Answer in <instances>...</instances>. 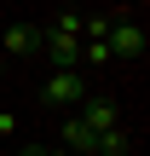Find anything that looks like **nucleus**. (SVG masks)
Segmentation results:
<instances>
[{"instance_id": "nucleus-1", "label": "nucleus", "mask_w": 150, "mask_h": 156, "mask_svg": "<svg viewBox=\"0 0 150 156\" xmlns=\"http://www.w3.org/2000/svg\"><path fill=\"white\" fill-rule=\"evenodd\" d=\"M81 98H87V81H81L75 64H64V69L40 87V104H46V110H69V104H81Z\"/></svg>"}, {"instance_id": "nucleus-2", "label": "nucleus", "mask_w": 150, "mask_h": 156, "mask_svg": "<svg viewBox=\"0 0 150 156\" xmlns=\"http://www.w3.org/2000/svg\"><path fill=\"white\" fill-rule=\"evenodd\" d=\"M110 52H116V58H145L150 52L145 23H110Z\"/></svg>"}, {"instance_id": "nucleus-3", "label": "nucleus", "mask_w": 150, "mask_h": 156, "mask_svg": "<svg viewBox=\"0 0 150 156\" xmlns=\"http://www.w3.org/2000/svg\"><path fill=\"white\" fill-rule=\"evenodd\" d=\"M35 52H46V58H52L58 69H64V64H81V35H64V29H46Z\"/></svg>"}, {"instance_id": "nucleus-4", "label": "nucleus", "mask_w": 150, "mask_h": 156, "mask_svg": "<svg viewBox=\"0 0 150 156\" xmlns=\"http://www.w3.org/2000/svg\"><path fill=\"white\" fill-rule=\"evenodd\" d=\"M40 46V29H29V23H17V29H0V58H29Z\"/></svg>"}, {"instance_id": "nucleus-5", "label": "nucleus", "mask_w": 150, "mask_h": 156, "mask_svg": "<svg viewBox=\"0 0 150 156\" xmlns=\"http://www.w3.org/2000/svg\"><path fill=\"white\" fill-rule=\"evenodd\" d=\"M81 122H87L92 133H104V127L121 122V110H116V98H81Z\"/></svg>"}, {"instance_id": "nucleus-6", "label": "nucleus", "mask_w": 150, "mask_h": 156, "mask_svg": "<svg viewBox=\"0 0 150 156\" xmlns=\"http://www.w3.org/2000/svg\"><path fill=\"white\" fill-rule=\"evenodd\" d=\"M92 156H133V133L116 122V127H104L98 139H92Z\"/></svg>"}, {"instance_id": "nucleus-7", "label": "nucleus", "mask_w": 150, "mask_h": 156, "mask_svg": "<svg viewBox=\"0 0 150 156\" xmlns=\"http://www.w3.org/2000/svg\"><path fill=\"white\" fill-rule=\"evenodd\" d=\"M92 139H98V133H92V127H87L81 116H69V122H64V145H69V151H81V156H92Z\"/></svg>"}, {"instance_id": "nucleus-8", "label": "nucleus", "mask_w": 150, "mask_h": 156, "mask_svg": "<svg viewBox=\"0 0 150 156\" xmlns=\"http://www.w3.org/2000/svg\"><path fill=\"white\" fill-rule=\"evenodd\" d=\"M52 29H64V35H81V12H58V17H52Z\"/></svg>"}, {"instance_id": "nucleus-9", "label": "nucleus", "mask_w": 150, "mask_h": 156, "mask_svg": "<svg viewBox=\"0 0 150 156\" xmlns=\"http://www.w3.org/2000/svg\"><path fill=\"white\" fill-rule=\"evenodd\" d=\"M12 133H17V116H6V110H0V139H12Z\"/></svg>"}, {"instance_id": "nucleus-10", "label": "nucleus", "mask_w": 150, "mask_h": 156, "mask_svg": "<svg viewBox=\"0 0 150 156\" xmlns=\"http://www.w3.org/2000/svg\"><path fill=\"white\" fill-rule=\"evenodd\" d=\"M17 156H52V151H46V145H23Z\"/></svg>"}, {"instance_id": "nucleus-11", "label": "nucleus", "mask_w": 150, "mask_h": 156, "mask_svg": "<svg viewBox=\"0 0 150 156\" xmlns=\"http://www.w3.org/2000/svg\"><path fill=\"white\" fill-rule=\"evenodd\" d=\"M0 75H6V64H0Z\"/></svg>"}]
</instances>
